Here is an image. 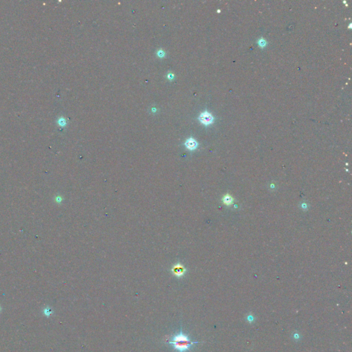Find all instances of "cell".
<instances>
[{"instance_id": "1", "label": "cell", "mask_w": 352, "mask_h": 352, "mask_svg": "<svg viewBox=\"0 0 352 352\" xmlns=\"http://www.w3.org/2000/svg\"><path fill=\"white\" fill-rule=\"evenodd\" d=\"M195 343V341H191L188 336L180 330V333L175 334L168 343L171 344L173 347L179 352H186L189 351L193 344Z\"/></svg>"}, {"instance_id": "2", "label": "cell", "mask_w": 352, "mask_h": 352, "mask_svg": "<svg viewBox=\"0 0 352 352\" xmlns=\"http://www.w3.org/2000/svg\"><path fill=\"white\" fill-rule=\"evenodd\" d=\"M200 121L204 125H209L212 124L214 120V118L209 112L207 111L204 112L199 116Z\"/></svg>"}, {"instance_id": "3", "label": "cell", "mask_w": 352, "mask_h": 352, "mask_svg": "<svg viewBox=\"0 0 352 352\" xmlns=\"http://www.w3.org/2000/svg\"><path fill=\"white\" fill-rule=\"evenodd\" d=\"M185 145L188 149L193 150V149H196V147H197V142H196L195 140L193 139V138H188L187 141H186Z\"/></svg>"}, {"instance_id": "4", "label": "cell", "mask_w": 352, "mask_h": 352, "mask_svg": "<svg viewBox=\"0 0 352 352\" xmlns=\"http://www.w3.org/2000/svg\"><path fill=\"white\" fill-rule=\"evenodd\" d=\"M173 272H174L175 275H176L178 276H180L183 275V274H184V268L182 267H181V266H178V267H175L174 268V270H173Z\"/></svg>"}, {"instance_id": "5", "label": "cell", "mask_w": 352, "mask_h": 352, "mask_svg": "<svg viewBox=\"0 0 352 352\" xmlns=\"http://www.w3.org/2000/svg\"><path fill=\"white\" fill-rule=\"evenodd\" d=\"M233 197L230 195H225L223 198V202L226 205H230L233 202Z\"/></svg>"}, {"instance_id": "6", "label": "cell", "mask_w": 352, "mask_h": 352, "mask_svg": "<svg viewBox=\"0 0 352 352\" xmlns=\"http://www.w3.org/2000/svg\"><path fill=\"white\" fill-rule=\"evenodd\" d=\"M258 44H259V46L260 47H264L266 45V41L265 39H261L259 40Z\"/></svg>"}]
</instances>
